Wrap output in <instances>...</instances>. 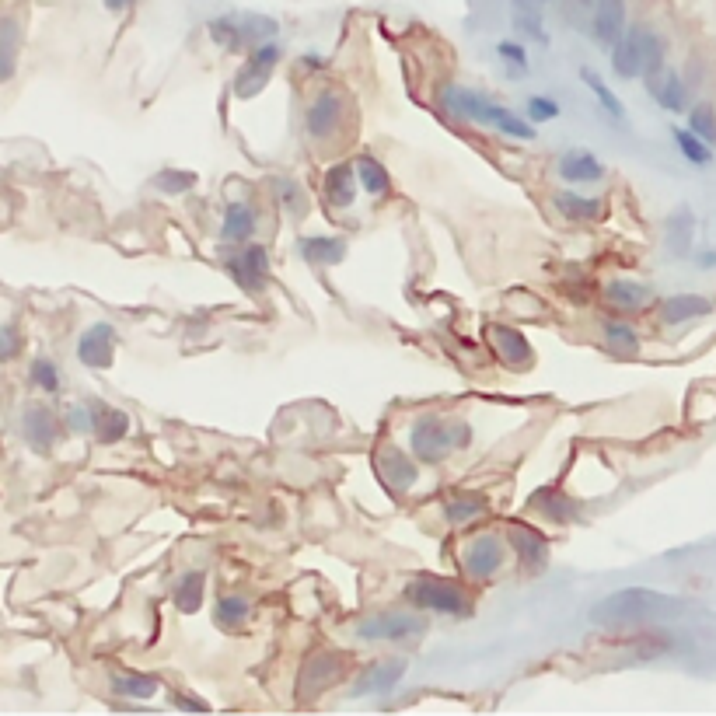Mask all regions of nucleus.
Listing matches in <instances>:
<instances>
[{
	"instance_id": "f257e3e1",
	"label": "nucleus",
	"mask_w": 716,
	"mask_h": 716,
	"mask_svg": "<svg viewBox=\"0 0 716 716\" xmlns=\"http://www.w3.org/2000/svg\"><path fill=\"white\" fill-rule=\"evenodd\" d=\"M441 105L462 123H479V126H493V130L507 133V137L517 140H535L538 130H531V123H524L517 112H510L507 105L493 102L489 95L472 88H462V84H448L441 88Z\"/></svg>"
},
{
	"instance_id": "f03ea898",
	"label": "nucleus",
	"mask_w": 716,
	"mask_h": 716,
	"mask_svg": "<svg viewBox=\"0 0 716 716\" xmlns=\"http://www.w3.org/2000/svg\"><path fill=\"white\" fill-rule=\"evenodd\" d=\"M678 612H682V601L671 598V594L650 591V587H626V591L608 594L601 605H594L591 622H598V626H629V622H650Z\"/></svg>"
},
{
	"instance_id": "7ed1b4c3",
	"label": "nucleus",
	"mask_w": 716,
	"mask_h": 716,
	"mask_svg": "<svg viewBox=\"0 0 716 716\" xmlns=\"http://www.w3.org/2000/svg\"><path fill=\"white\" fill-rule=\"evenodd\" d=\"M406 601L416 608H427V612H441V615H455L465 619L472 615V598L462 584L448 577H416L406 584Z\"/></svg>"
},
{
	"instance_id": "20e7f679",
	"label": "nucleus",
	"mask_w": 716,
	"mask_h": 716,
	"mask_svg": "<svg viewBox=\"0 0 716 716\" xmlns=\"http://www.w3.org/2000/svg\"><path fill=\"white\" fill-rule=\"evenodd\" d=\"M409 448H413L420 465H437L455 451V437H451V420L437 413H423L409 427Z\"/></svg>"
},
{
	"instance_id": "39448f33",
	"label": "nucleus",
	"mask_w": 716,
	"mask_h": 716,
	"mask_svg": "<svg viewBox=\"0 0 716 716\" xmlns=\"http://www.w3.org/2000/svg\"><path fill=\"white\" fill-rule=\"evenodd\" d=\"M423 633H427V619H420L416 612H402V608H385V612H374L357 622V636L367 643H399Z\"/></svg>"
},
{
	"instance_id": "423d86ee",
	"label": "nucleus",
	"mask_w": 716,
	"mask_h": 716,
	"mask_svg": "<svg viewBox=\"0 0 716 716\" xmlns=\"http://www.w3.org/2000/svg\"><path fill=\"white\" fill-rule=\"evenodd\" d=\"M276 21L273 18H262V14H245V18H214L207 25L210 39L217 42V46L231 49V53H238V49H248L255 46V42H266L269 35H276Z\"/></svg>"
},
{
	"instance_id": "0eeeda50",
	"label": "nucleus",
	"mask_w": 716,
	"mask_h": 716,
	"mask_svg": "<svg viewBox=\"0 0 716 716\" xmlns=\"http://www.w3.org/2000/svg\"><path fill=\"white\" fill-rule=\"evenodd\" d=\"M510 542L503 535H493V531H482V535L469 538V542L462 545V570L465 577L472 580H489L500 573L503 566V556H507Z\"/></svg>"
},
{
	"instance_id": "6e6552de",
	"label": "nucleus",
	"mask_w": 716,
	"mask_h": 716,
	"mask_svg": "<svg viewBox=\"0 0 716 716\" xmlns=\"http://www.w3.org/2000/svg\"><path fill=\"white\" fill-rule=\"evenodd\" d=\"M343 116H346V98L339 91H318L311 98L308 112H304V130L315 144H329V140L339 137L343 130Z\"/></svg>"
},
{
	"instance_id": "1a4fd4ad",
	"label": "nucleus",
	"mask_w": 716,
	"mask_h": 716,
	"mask_svg": "<svg viewBox=\"0 0 716 716\" xmlns=\"http://www.w3.org/2000/svg\"><path fill=\"white\" fill-rule=\"evenodd\" d=\"M280 56H283L280 42H273V39L259 42V46L252 49V56L241 63V70H238V77H235V95L238 98H255V95H259V91L269 84V77H273Z\"/></svg>"
},
{
	"instance_id": "9d476101",
	"label": "nucleus",
	"mask_w": 716,
	"mask_h": 716,
	"mask_svg": "<svg viewBox=\"0 0 716 716\" xmlns=\"http://www.w3.org/2000/svg\"><path fill=\"white\" fill-rule=\"evenodd\" d=\"M343 671H346V654H336V650H318V654H311L301 668V678H297L301 703L304 699L311 703V699L322 696L325 689H332V685L343 678Z\"/></svg>"
},
{
	"instance_id": "9b49d317",
	"label": "nucleus",
	"mask_w": 716,
	"mask_h": 716,
	"mask_svg": "<svg viewBox=\"0 0 716 716\" xmlns=\"http://www.w3.org/2000/svg\"><path fill=\"white\" fill-rule=\"evenodd\" d=\"M374 476L381 479V486H385L388 493H409L416 476H420V469H416V455L409 458L402 448L385 444V448H378V455H374Z\"/></svg>"
},
{
	"instance_id": "f8f14e48",
	"label": "nucleus",
	"mask_w": 716,
	"mask_h": 716,
	"mask_svg": "<svg viewBox=\"0 0 716 716\" xmlns=\"http://www.w3.org/2000/svg\"><path fill=\"white\" fill-rule=\"evenodd\" d=\"M486 339L496 357L507 367H514V371H528V367L535 364V350H531V343L524 339V332L514 329V325H489Z\"/></svg>"
},
{
	"instance_id": "ddd939ff",
	"label": "nucleus",
	"mask_w": 716,
	"mask_h": 716,
	"mask_svg": "<svg viewBox=\"0 0 716 716\" xmlns=\"http://www.w3.org/2000/svg\"><path fill=\"white\" fill-rule=\"evenodd\" d=\"M224 266L238 280V287L252 290V294H259L269 280V252L262 245H255V241L252 245H241V252L231 255Z\"/></svg>"
},
{
	"instance_id": "4468645a",
	"label": "nucleus",
	"mask_w": 716,
	"mask_h": 716,
	"mask_svg": "<svg viewBox=\"0 0 716 716\" xmlns=\"http://www.w3.org/2000/svg\"><path fill=\"white\" fill-rule=\"evenodd\" d=\"M21 434H25V444L39 455H49L53 444L60 441V427H56V416L49 413L42 402H28L21 409Z\"/></svg>"
},
{
	"instance_id": "2eb2a0df",
	"label": "nucleus",
	"mask_w": 716,
	"mask_h": 716,
	"mask_svg": "<svg viewBox=\"0 0 716 716\" xmlns=\"http://www.w3.org/2000/svg\"><path fill=\"white\" fill-rule=\"evenodd\" d=\"M409 661L406 657H381V661L367 664L360 671V678L353 682V696H378V692H388L406 678Z\"/></svg>"
},
{
	"instance_id": "dca6fc26",
	"label": "nucleus",
	"mask_w": 716,
	"mask_h": 716,
	"mask_svg": "<svg viewBox=\"0 0 716 716\" xmlns=\"http://www.w3.org/2000/svg\"><path fill=\"white\" fill-rule=\"evenodd\" d=\"M77 360L84 367H95V371H105L116 360V329L109 322H95L81 339H77Z\"/></svg>"
},
{
	"instance_id": "f3484780",
	"label": "nucleus",
	"mask_w": 716,
	"mask_h": 716,
	"mask_svg": "<svg viewBox=\"0 0 716 716\" xmlns=\"http://www.w3.org/2000/svg\"><path fill=\"white\" fill-rule=\"evenodd\" d=\"M507 542H510V549L517 552V559H521L524 570H531V573L545 570V563H549V542H545V538L538 535L531 524H510Z\"/></svg>"
},
{
	"instance_id": "a211bd4d",
	"label": "nucleus",
	"mask_w": 716,
	"mask_h": 716,
	"mask_svg": "<svg viewBox=\"0 0 716 716\" xmlns=\"http://www.w3.org/2000/svg\"><path fill=\"white\" fill-rule=\"evenodd\" d=\"M357 193H360L357 165H332L329 172H325V179H322V196H325V203H329L332 210L353 207Z\"/></svg>"
},
{
	"instance_id": "6ab92c4d",
	"label": "nucleus",
	"mask_w": 716,
	"mask_h": 716,
	"mask_svg": "<svg viewBox=\"0 0 716 716\" xmlns=\"http://www.w3.org/2000/svg\"><path fill=\"white\" fill-rule=\"evenodd\" d=\"M643 35H647V28L636 25V28H626V35L615 42L612 70L622 81H633L636 74H643Z\"/></svg>"
},
{
	"instance_id": "aec40b11",
	"label": "nucleus",
	"mask_w": 716,
	"mask_h": 716,
	"mask_svg": "<svg viewBox=\"0 0 716 716\" xmlns=\"http://www.w3.org/2000/svg\"><path fill=\"white\" fill-rule=\"evenodd\" d=\"M594 39L601 46L615 49V42L626 35V0H594Z\"/></svg>"
},
{
	"instance_id": "412c9836",
	"label": "nucleus",
	"mask_w": 716,
	"mask_h": 716,
	"mask_svg": "<svg viewBox=\"0 0 716 716\" xmlns=\"http://www.w3.org/2000/svg\"><path fill=\"white\" fill-rule=\"evenodd\" d=\"M346 252H350V241L343 235H315L297 241V255L311 266H336L346 259Z\"/></svg>"
},
{
	"instance_id": "4be33fe9",
	"label": "nucleus",
	"mask_w": 716,
	"mask_h": 716,
	"mask_svg": "<svg viewBox=\"0 0 716 716\" xmlns=\"http://www.w3.org/2000/svg\"><path fill=\"white\" fill-rule=\"evenodd\" d=\"M605 301L619 311H643L650 301H654V290L640 280H626V276H619V280H612L605 287Z\"/></svg>"
},
{
	"instance_id": "5701e85b",
	"label": "nucleus",
	"mask_w": 716,
	"mask_h": 716,
	"mask_svg": "<svg viewBox=\"0 0 716 716\" xmlns=\"http://www.w3.org/2000/svg\"><path fill=\"white\" fill-rule=\"evenodd\" d=\"M531 503H535L538 514L549 517V521H556V524H570V521H577V514H580L577 500H573L570 493H563V489H538V493L531 496Z\"/></svg>"
},
{
	"instance_id": "b1692460",
	"label": "nucleus",
	"mask_w": 716,
	"mask_h": 716,
	"mask_svg": "<svg viewBox=\"0 0 716 716\" xmlns=\"http://www.w3.org/2000/svg\"><path fill=\"white\" fill-rule=\"evenodd\" d=\"M710 311H713V301L703 294H675L661 304V318L668 325L692 322V318H703V315H710Z\"/></svg>"
},
{
	"instance_id": "393cba45",
	"label": "nucleus",
	"mask_w": 716,
	"mask_h": 716,
	"mask_svg": "<svg viewBox=\"0 0 716 716\" xmlns=\"http://www.w3.org/2000/svg\"><path fill=\"white\" fill-rule=\"evenodd\" d=\"M605 175V165L598 161V154L591 151H566L559 158V179L566 182H598Z\"/></svg>"
},
{
	"instance_id": "a878e982",
	"label": "nucleus",
	"mask_w": 716,
	"mask_h": 716,
	"mask_svg": "<svg viewBox=\"0 0 716 716\" xmlns=\"http://www.w3.org/2000/svg\"><path fill=\"white\" fill-rule=\"evenodd\" d=\"M552 207H556V214L566 217V221H601V217H605V203L594 200V196H577L570 193V189L556 193Z\"/></svg>"
},
{
	"instance_id": "bb28decb",
	"label": "nucleus",
	"mask_w": 716,
	"mask_h": 716,
	"mask_svg": "<svg viewBox=\"0 0 716 716\" xmlns=\"http://www.w3.org/2000/svg\"><path fill=\"white\" fill-rule=\"evenodd\" d=\"M692 241H696V214H692L689 207H682L668 217V252L689 255Z\"/></svg>"
},
{
	"instance_id": "cd10ccee",
	"label": "nucleus",
	"mask_w": 716,
	"mask_h": 716,
	"mask_svg": "<svg viewBox=\"0 0 716 716\" xmlns=\"http://www.w3.org/2000/svg\"><path fill=\"white\" fill-rule=\"evenodd\" d=\"M601 339H605L608 350L619 353V357H633V353L640 350V336H636L633 325L622 322V318H605V322H601Z\"/></svg>"
},
{
	"instance_id": "c85d7f7f",
	"label": "nucleus",
	"mask_w": 716,
	"mask_h": 716,
	"mask_svg": "<svg viewBox=\"0 0 716 716\" xmlns=\"http://www.w3.org/2000/svg\"><path fill=\"white\" fill-rule=\"evenodd\" d=\"M203 591H207V577H203L200 570H189L179 577V584H175V608H179L182 615H193L203 608Z\"/></svg>"
},
{
	"instance_id": "c756f323",
	"label": "nucleus",
	"mask_w": 716,
	"mask_h": 716,
	"mask_svg": "<svg viewBox=\"0 0 716 716\" xmlns=\"http://www.w3.org/2000/svg\"><path fill=\"white\" fill-rule=\"evenodd\" d=\"M255 224H259V217H255L252 203H231V207L224 210L221 235H224V241H245V238H252Z\"/></svg>"
},
{
	"instance_id": "7c9ffc66",
	"label": "nucleus",
	"mask_w": 716,
	"mask_h": 716,
	"mask_svg": "<svg viewBox=\"0 0 716 716\" xmlns=\"http://www.w3.org/2000/svg\"><path fill=\"white\" fill-rule=\"evenodd\" d=\"M489 510V500L482 493H455L448 503H444V521L448 524H465L476 521Z\"/></svg>"
},
{
	"instance_id": "2f4dec72",
	"label": "nucleus",
	"mask_w": 716,
	"mask_h": 716,
	"mask_svg": "<svg viewBox=\"0 0 716 716\" xmlns=\"http://www.w3.org/2000/svg\"><path fill=\"white\" fill-rule=\"evenodd\" d=\"M357 175H360V186H364L367 196H385L388 189H392V175H388V168L381 165L374 154H360Z\"/></svg>"
},
{
	"instance_id": "473e14b6",
	"label": "nucleus",
	"mask_w": 716,
	"mask_h": 716,
	"mask_svg": "<svg viewBox=\"0 0 716 716\" xmlns=\"http://www.w3.org/2000/svg\"><path fill=\"white\" fill-rule=\"evenodd\" d=\"M650 95L657 98V105L668 112H682L685 109V81L675 70H664L654 84H650Z\"/></svg>"
},
{
	"instance_id": "72a5a7b5",
	"label": "nucleus",
	"mask_w": 716,
	"mask_h": 716,
	"mask_svg": "<svg viewBox=\"0 0 716 716\" xmlns=\"http://www.w3.org/2000/svg\"><path fill=\"white\" fill-rule=\"evenodd\" d=\"M130 434V416L123 409H112V406H98V420H95V437L102 444H116Z\"/></svg>"
},
{
	"instance_id": "f704fd0d",
	"label": "nucleus",
	"mask_w": 716,
	"mask_h": 716,
	"mask_svg": "<svg viewBox=\"0 0 716 716\" xmlns=\"http://www.w3.org/2000/svg\"><path fill=\"white\" fill-rule=\"evenodd\" d=\"M112 692L123 699H154L161 682L154 675H112Z\"/></svg>"
},
{
	"instance_id": "c9c22d12",
	"label": "nucleus",
	"mask_w": 716,
	"mask_h": 716,
	"mask_svg": "<svg viewBox=\"0 0 716 716\" xmlns=\"http://www.w3.org/2000/svg\"><path fill=\"white\" fill-rule=\"evenodd\" d=\"M675 137V144H678V151H682V158L689 161V165H699V168H706L713 161V144L710 140H703L696 130H675L671 133Z\"/></svg>"
},
{
	"instance_id": "e433bc0d",
	"label": "nucleus",
	"mask_w": 716,
	"mask_h": 716,
	"mask_svg": "<svg viewBox=\"0 0 716 716\" xmlns=\"http://www.w3.org/2000/svg\"><path fill=\"white\" fill-rule=\"evenodd\" d=\"M664 60H668V46L654 28H647V35H643V77H647V84H654L668 70Z\"/></svg>"
},
{
	"instance_id": "4c0bfd02",
	"label": "nucleus",
	"mask_w": 716,
	"mask_h": 716,
	"mask_svg": "<svg viewBox=\"0 0 716 716\" xmlns=\"http://www.w3.org/2000/svg\"><path fill=\"white\" fill-rule=\"evenodd\" d=\"M248 615H252V601L241 598V594H221L214 619H217V626H224V629H238Z\"/></svg>"
},
{
	"instance_id": "58836bf2",
	"label": "nucleus",
	"mask_w": 716,
	"mask_h": 716,
	"mask_svg": "<svg viewBox=\"0 0 716 716\" xmlns=\"http://www.w3.org/2000/svg\"><path fill=\"white\" fill-rule=\"evenodd\" d=\"M580 81H584L587 88L594 91V98H598V105L608 112V116H615V119H626V109H622V102H619V98H615V91L608 88L605 81H601V74H598V70L584 67V70H580Z\"/></svg>"
},
{
	"instance_id": "ea45409f",
	"label": "nucleus",
	"mask_w": 716,
	"mask_h": 716,
	"mask_svg": "<svg viewBox=\"0 0 716 716\" xmlns=\"http://www.w3.org/2000/svg\"><path fill=\"white\" fill-rule=\"evenodd\" d=\"M196 172H186V168H165V172H158L151 179V186L158 189V193H168V196H182L189 193V189L196 186Z\"/></svg>"
},
{
	"instance_id": "a19ab883",
	"label": "nucleus",
	"mask_w": 716,
	"mask_h": 716,
	"mask_svg": "<svg viewBox=\"0 0 716 716\" xmlns=\"http://www.w3.org/2000/svg\"><path fill=\"white\" fill-rule=\"evenodd\" d=\"M28 381H32L39 392H49V395H56V392H60V385H63L60 367H56L49 357H35L32 360V367H28Z\"/></svg>"
},
{
	"instance_id": "79ce46f5",
	"label": "nucleus",
	"mask_w": 716,
	"mask_h": 716,
	"mask_svg": "<svg viewBox=\"0 0 716 716\" xmlns=\"http://www.w3.org/2000/svg\"><path fill=\"white\" fill-rule=\"evenodd\" d=\"M514 21L521 32L535 35L538 42H545V28H542V14H538L535 4H528V0H514Z\"/></svg>"
},
{
	"instance_id": "37998d69",
	"label": "nucleus",
	"mask_w": 716,
	"mask_h": 716,
	"mask_svg": "<svg viewBox=\"0 0 716 716\" xmlns=\"http://www.w3.org/2000/svg\"><path fill=\"white\" fill-rule=\"evenodd\" d=\"M689 130H696L703 140L716 144V109L710 102H699L696 109L689 112Z\"/></svg>"
},
{
	"instance_id": "c03bdc74",
	"label": "nucleus",
	"mask_w": 716,
	"mask_h": 716,
	"mask_svg": "<svg viewBox=\"0 0 716 716\" xmlns=\"http://www.w3.org/2000/svg\"><path fill=\"white\" fill-rule=\"evenodd\" d=\"M4 39H0V46H4V67H0V77H11L14 74V60H18V25H14V18H4Z\"/></svg>"
},
{
	"instance_id": "a18cd8bd",
	"label": "nucleus",
	"mask_w": 716,
	"mask_h": 716,
	"mask_svg": "<svg viewBox=\"0 0 716 716\" xmlns=\"http://www.w3.org/2000/svg\"><path fill=\"white\" fill-rule=\"evenodd\" d=\"M95 420H98V406H95V402H88V406H70V413H67L70 430H77V434H84V430H91V434H95Z\"/></svg>"
},
{
	"instance_id": "49530a36",
	"label": "nucleus",
	"mask_w": 716,
	"mask_h": 716,
	"mask_svg": "<svg viewBox=\"0 0 716 716\" xmlns=\"http://www.w3.org/2000/svg\"><path fill=\"white\" fill-rule=\"evenodd\" d=\"M528 116H531V123H552V119H559V102H552V98H545V95H531Z\"/></svg>"
},
{
	"instance_id": "de8ad7c7",
	"label": "nucleus",
	"mask_w": 716,
	"mask_h": 716,
	"mask_svg": "<svg viewBox=\"0 0 716 716\" xmlns=\"http://www.w3.org/2000/svg\"><path fill=\"white\" fill-rule=\"evenodd\" d=\"M496 53H500V60L514 63V70H524V67H528V53H524L521 42H500V46H496Z\"/></svg>"
},
{
	"instance_id": "09e8293b",
	"label": "nucleus",
	"mask_w": 716,
	"mask_h": 716,
	"mask_svg": "<svg viewBox=\"0 0 716 716\" xmlns=\"http://www.w3.org/2000/svg\"><path fill=\"white\" fill-rule=\"evenodd\" d=\"M451 437H455V451H465L472 444V427L465 420H451Z\"/></svg>"
},
{
	"instance_id": "8fccbe9b",
	"label": "nucleus",
	"mask_w": 716,
	"mask_h": 716,
	"mask_svg": "<svg viewBox=\"0 0 716 716\" xmlns=\"http://www.w3.org/2000/svg\"><path fill=\"white\" fill-rule=\"evenodd\" d=\"M175 706H179V710H210L207 703H203V699H196V696H186V692H175Z\"/></svg>"
},
{
	"instance_id": "3c124183",
	"label": "nucleus",
	"mask_w": 716,
	"mask_h": 716,
	"mask_svg": "<svg viewBox=\"0 0 716 716\" xmlns=\"http://www.w3.org/2000/svg\"><path fill=\"white\" fill-rule=\"evenodd\" d=\"M276 196H280L283 203H297V196H301V189H297L290 179H283V182H276Z\"/></svg>"
},
{
	"instance_id": "603ef678",
	"label": "nucleus",
	"mask_w": 716,
	"mask_h": 716,
	"mask_svg": "<svg viewBox=\"0 0 716 716\" xmlns=\"http://www.w3.org/2000/svg\"><path fill=\"white\" fill-rule=\"evenodd\" d=\"M14 346H18V339H14V325H4V357H14Z\"/></svg>"
},
{
	"instance_id": "864d4df0",
	"label": "nucleus",
	"mask_w": 716,
	"mask_h": 716,
	"mask_svg": "<svg viewBox=\"0 0 716 716\" xmlns=\"http://www.w3.org/2000/svg\"><path fill=\"white\" fill-rule=\"evenodd\" d=\"M130 4H133V0H105V7H109V11H126Z\"/></svg>"
},
{
	"instance_id": "5fc2aeb1",
	"label": "nucleus",
	"mask_w": 716,
	"mask_h": 716,
	"mask_svg": "<svg viewBox=\"0 0 716 716\" xmlns=\"http://www.w3.org/2000/svg\"><path fill=\"white\" fill-rule=\"evenodd\" d=\"M699 262H703V266H716V252H703L699 255Z\"/></svg>"
},
{
	"instance_id": "6e6d98bb",
	"label": "nucleus",
	"mask_w": 716,
	"mask_h": 716,
	"mask_svg": "<svg viewBox=\"0 0 716 716\" xmlns=\"http://www.w3.org/2000/svg\"><path fill=\"white\" fill-rule=\"evenodd\" d=\"M580 4H594V0H580Z\"/></svg>"
}]
</instances>
